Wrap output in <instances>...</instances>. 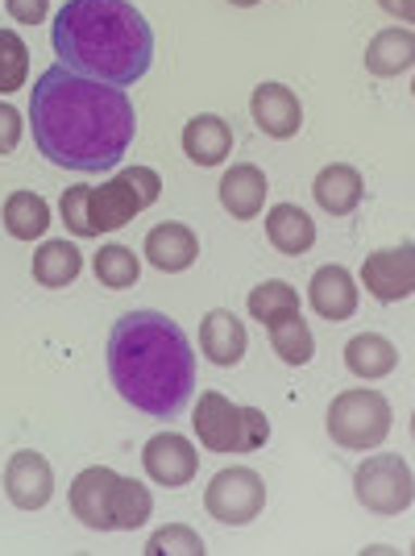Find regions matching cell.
Returning <instances> with one entry per match:
<instances>
[{"instance_id": "1", "label": "cell", "mask_w": 415, "mask_h": 556, "mask_svg": "<svg viewBox=\"0 0 415 556\" xmlns=\"http://www.w3.org/2000/svg\"><path fill=\"white\" fill-rule=\"evenodd\" d=\"M29 125L47 163L67 170H113L138 134V113L125 88L75 75L59 63L34 79Z\"/></svg>"}, {"instance_id": "2", "label": "cell", "mask_w": 415, "mask_h": 556, "mask_svg": "<svg viewBox=\"0 0 415 556\" xmlns=\"http://www.w3.org/2000/svg\"><path fill=\"white\" fill-rule=\"evenodd\" d=\"M109 378L138 412L175 419L196 399V349L171 316L125 312L109 332Z\"/></svg>"}, {"instance_id": "3", "label": "cell", "mask_w": 415, "mask_h": 556, "mask_svg": "<svg viewBox=\"0 0 415 556\" xmlns=\"http://www.w3.org/2000/svg\"><path fill=\"white\" fill-rule=\"evenodd\" d=\"M59 63L100 84H138L154 63V29L129 0H67L50 25Z\"/></svg>"}, {"instance_id": "4", "label": "cell", "mask_w": 415, "mask_h": 556, "mask_svg": "<svg viewBox=\"0 0 415 556\" xmlns=\"http://www.w3.org/2000/svg\"><path fill=\"white\" fill-rule=\"evenodd\" d=\"M196 437L208 453H257L271 441V419L257 407H237L229 394L204 391L196 403Z\"/></svg>"}, {"instance_id": "5", "label": "cell", "mask_w": 415, "mask_h": 556, "mask_svg": "<svg viewBox=\"0 0 415 556\" xmlns=\"http://www.w3.org/2000/svg\"><path fill=\"white\" fill-rule=\"evenodd\" d=\"M159 195H162L159 170H150V166H125V170H116L113 179L92 187V195H88V229H92V237L125 229L134 216H141L150 204H159Z\"/></svg>"}, {"instance_id": "6", "label": "cell", "mask_w": 415, "mask_h": 556, "mask_svg": "<svg viewBox=\"0 0 415 556\" xmlns=\"http://www.w3.org/2000/svg\"><path fill=\"white\" fill-rule=\"evenodd\" d=\"M328 437L341 444V448H374L391 437V403L387 394L366 391V387H353V391H341L328 407Z\"/></svg>"}, {"instance_id": "7", "label": "cell", "mask_w": 415, "mask_h": 556, "mask_svg": "<svg viewBox=\"0 0 415 556\" xmlns=\"http://www.w3.org/2000/svg\"><path fill=\"white\" fill-rule=\"evenodd\" d=\"M353 494L374 515H403V510H412L415 498L412 465L403 462L399 453L366 457V462L357 465V473H353Z\"/></svg>"}, {"instance_id": "8", "label": "cell", "mask_w": 415, "mask_h": 556, "mask_svg": "<svg viewBox=\"0 0 415 556\" xmlns=\"http://www.w3.org/2000/svg\"><path fill=\"white\" fill-rule=\"evenodd\" d=\"M204 507L216 523L225 528H246L254 523L262 507H266V482L257 478L254 469L246 465H232V469H221L204 490Z\"/></svg>"}, {"instance_id": "9", "label": "cell", "mask_w": 415, "mask_h": 556, "mask_svg": "<svg viewBox=\"0 0 415 556\" xmlns=\"http://www.w3.org/2000/svg\"><path fill=\"white\" fill-rule=\"evenodd\" d=\"M362 282L378 303H403L415 291V250L412 241L394 250H374L362 266Z\"/></svg>"}, {"instance_id": "10", "label": "cell", "mask_w": 415, "mask_h": 556, "mask_svg": "<svg viewBox=\"0 0 415 556\" xmlns=\"http://www.w3.org/2000/svg\"><path fill=\"white\" fill-rule=\"evenodd\" d=\"M141 465L150 473V482H159L166 490H179L196 478L200 469V457H196V444L179 437V432H159L150 437L146 448H141Z\"/></svg>"}, {"instance_id": "11", "label": "cell", "mask_w": 415, "mask_h": 556, "mask_svg": "<svg viewBox=\"0 0 415 556\" xmlns=\"http://www.w3.org/2000/svg\"><path fill=\"white\" fill-rule=\"evenodd\" d=\"M4 494L13 498V507L22 510H42L54 494V469L42 453L34 448H22L13 453L9 465H4Z\"/></svg>"}, {"instance_id": "12", "label": "cell", "mask_w": 415, "mask_h": 556, "mask_svg": "<svg viewBox=\"0 0 415 556\" xmlns=\"http://www.w3.org/2000/svg\"><path fill=\"white\" fill-rule=\"evenodd\" d=\"M250 113H254L257 129L278 141L295 138L303 125L300 96L291 92L287 84H257L254 96H250Z\"/></svg>"}, {"instance_id": "13", "label": "cell", "mask_w": 415, "mask_h": 556, "mask_svg": "<svg viewBox=\"0 0 415 556\" xmlns=\"http://www.w3.org/2000/svg\"><path fill=\"white\" fill-rule=\"evenodd\" d=\"M196 257H200V237L184 220H162L146 232V262L159 266L162 275H179L196 266Z\"/></svg>"}, {"instance_id": "14", "label": "cell", "mask_w": 415, "mask_h": 556, "mask_svg": "<svg viewBox=\"0 0 415 556\" xmlns=\"http://www.w3.org/2000/svg\"><path fill=\"white\" fill-rule=\"evenodd\" d=\"M113 469L92 465L84 469L75 482H71V515L92 528V532H113V519H109V490H113Z\"/></svg>"}, {"instance_id": "15", "label": "cell", "mask_w": 415, "mask_h": 556, "mask_svg": "<svg viewBox=\"0 0 415 556\" xmlns=\"http://www.w3.org/2000/svg\"><path fill=\"white\" fill-rule=\"evenodd\" d=\"M307 303L324 320H349L357 312V282L345 266H320L307 282Z\"/></svg>"}, {"instance_id": "16", "label": "cell", "mask_w": 415, "mask_h": 556, "mask_svg": "<svg viewBox=\"0 0 415 556\" xmlns=\"http://www.w3.org/2000/svg\"><path fill=\"white\" fill-rule=\"evenodd\" d=\"M246 345H250L246 325L232 312H225V307L208 312L204 320H200V349H204V357L212 366H221V370L237 366L246 357Z\"/></svg>"}, {"instance_id": "17", "label": "cell", "mask_w": 415, "mask_h": 556, "mask_svg": "<svg viewBox=\"0 0 415 556\" xmlns=\"http://www.w3.org/2000/svg\"><path fill=\"white\" fill-rule=\"evenodd\" d=\"M312 195H316V204H320L328 216H349V212H357V204L366 200V179H362L357 166L332 163L316 175Z\"/></svg>"}, {"instance_id": "18", "label": "cell", "mask_w": 415, "mask_h": 556, "mask_svg": "<svg viewBox=\"0 0 415 556\" xmlns=\"http://www.w3.org/2000/svg\"><path fill=\"white\" fill-rule=\"evenodd\" d=\"M232 150V125L216 113H200L184 125V154L196 166H221Z\"/></svg>"}, {"instance_id": "19", "label": "cell", "mask_w": 415, "mask_h": 556, "mask_svg": "<svg viewBox=\"0 0 415 556\" xmlns=\"http://www.w3.org/2000/svg\"><path fill=\"white\" fill-rule=\"evenodd\" d=\"M221 204L232 220H254L266 208V170L254 163L229 166L221 179Z\"/></svg>"}, {"instance_id": "20", "label": "cell", "mask_w": 415, "mask_h": 556, "mask_svg": "<svg viewBox=\"0 0 415 556\" xmlns=\"http://www.w3.org/2000/svg\"><path fill=\"white\" fill-rule=\"evenodd\" d=\"M415 63V34L412 25H394L374 34V42L366 47V71L374 79H399L407 75Z\"/></svg>"}, {"instance_id": "21", "label": "cell", "mask_w": 415, "mask_h": 556, "mask_svg": "<svg viewBox=\"0 0 415 556\" xmlns=\"http://www.w3.org/2000/svg\"><path fill=\"white\" fill-rule=\"evenodd\" d=\"M266 237H271V245H275L278 254L300 257L316 245V225L295 204H275V208L266 212Z\"/></svg>"}, {"instance_id": "22", "label": "cell", "mask_w": 415, "mask_h": 556, "mask_svg": "<svg viewBox=\"0 0 415 556\" xmlns=\"http://www.w3.org/2000/svg\"><path fill=\"white\" fill-rule=\"evenodd\" d=\"M29 270H34V282L38 287H50V291H59V287H71L79 270H84V254L71 245V241H42L38 245V254L29 262Z\"/></svg>"}, {"instance_id": "23", "label": "cell", "mask_w": 415, "mask_h": 556, "mask_svg": "<svg viewBox=\"0 0 415 556\" xmlns=\"http://www.w3.org/2000/svg\"><path fill=\"white\" fill-rule=\"evenodd\" d=\"M150 510H154V498H150L146 482L116 473L113 490H109V519H113V532H134V528H141V523L150 519Z\"/></svg>"}, {"instance_id": "24", "label": "cell", "mask_w": 415, "mask_h": 556, "mask_svg": "<svg viewBox=\"0 0 415 556\" xmlns=\"http://www.w3.org/2000/svg\"><path fill=\"white\" fill-rule=\"evenodd\" d=\"M345 366L357 378H387L399 366V349L378 332H357L345 345Z\"/></svg>"}, {"instance_id": "25", "label": "cell", "mask_w": 415, "mask_h": 556, "mask_svg": "<svg viewBox=\"0 0 415 556\" xmlns=\"http://www.w3.org/2000/svg\"><path fill=\"white\" fill-rule=\"evenodd\" d=\"M4 229L17 241H38L50 229V208L38 191H13L4 200Z\"/></svg>"}, {"instance_id": "26", "label": "cell", "mask_w": 415, "mask_h": 556, "mask_svg": "<svg viewBox=\"0 0 415 556\" xmlns=\"http://www.w3.org/2000/svg\"><path fill=\"white\" fill-rule=\"evenodd\" d=\"M92 270H96V278H100V287H109V291H129V287H138L141 262L129 245L109 241V245H100V250H96Z\"/></svg>"}, {"instance_id": "27", "label": "cell", "mask_w": 415, "mask_h": 556, "mask_svg": "<svg viewBox=\"0 0 415 556\" xmlns=\"http://www.w3.org/2000/svg\"><path fill=\"white\" fill-rule=\"evenodd\" d=\"M246 307H250V316H254L257 325H275L282 316L300 312V291L291 282H282V278H266V282H257L254 291H250Z\"/></svg>"}, {"instance_id": "28", "label": "cell", "mask_w": 415, "mask_h": 556, "mask_svg": "<svg viewBox=\"0 0 415 556\" xmlns=\"http://www.w3.org/2000/svg\"><path fill=\"white\" fill-rule=\"evenodd\" d=\"M271 332V349L278 353V362H287V366H307L312 362V353H316V341H312V328L303 320L300 312L295 316H282L275 325H266Z\"/></svg>"}, {"instance_id": "29", "label": "cell", "mask_w": 415, "mask_h": 556, "mask_svg": "<svg viewBox=\"0 0 415 556\" xmlns=\"http://www.w3.org/2000/svg\"><path fill=\"white\" fill-rule=\"evenodd\" d=\"M29 79V50L17 34L0 29V96H13Z\"/></svg>"}, {"instance_id": "30", "label": "cell", "mask_w": 415, "mask_h": 556, "mask_svg": "<svg viewBox=\"0 0 415 556\" xmlns=\"http://www.w3.org/2000/svg\"><path fill=\"white\" fill-rule=\"evenodd\" d=\"M204 556L208 544L200 532H191L187 523H166L146 540V556Z\"/></svg>"}, {"instance_id": "31", "label": "cell", "mask_w": 415, "mask_h": 556, "mask_svg": "<svg viewBox=\"0 0 415 556\" xmlns=\"http://www.w3.org/2000/svg\"><path fill=\"white\" fill-rule=\"evenodd\" d=\"M88 195H92V187L75 184L59 200V216H63L67 232H75V237H92V229H88Z\"/></svg>"}, {"instance_id": "32", "label": "cell", "mask_w": 415, "mask_h": 556, "mask_svg": "<svg viewBox=\"0 0 415 556\" xmlns=\"http://www.w3.org/2000/svg\"><path fill=\"white\" fill-rule=\"evenodd\" d=\"M22 134H25L22 113H17L13 104L0 100V154H13V150L22 146Z\"/></svg>"}, {"instance_id": "33", "label": "cell", "mask_w": 415, "mask_h": 556, "mask_svg": "<svg viewBox=\"0 0 415 556\" xmlns=\"http://www.w3.org/2000/svg\"><path fill=\"white\" fill-rule=\"evenodd\" d=\"M4 9H9V17H13V22L38 25V22H47L50 0H4Z\"/></svg>"}, {"instance_id": "34", "label": "cell", "mask_w": 415, "mask_h": 556, "mask_svg": "<svg viewBox=\"0 0 415 556\" xmlns=\"http://www.w3.org/2000/svg\"><path fill=\"white\" fill-rule=\"evenodd\" d=\"M391 17H399L403 25H412V17H415V0H378Z\"/></svg>"}, {"instance_id": "35", "label": "cell", "mask_w": 415, "mask_h": 556, "mask_svg": "<svg viewBox=\"0 0 415 556\" xmlns=\"http://www.w3.org/2000/svg\"><path fill=\"white\" fill-rule=\"evenodd\" d=\"M229 4H237V9H250V4H257V0H229Z\"/></svg>"}]
</instances>
